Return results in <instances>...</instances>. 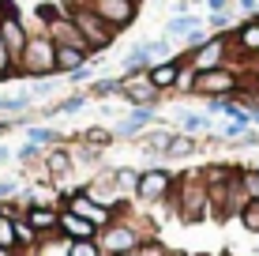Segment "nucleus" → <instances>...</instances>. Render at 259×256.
<instances>
[{
	"label": "nucleus",
	"mask_w": 259,
	"mask_h": 256,
	"mask_svg": "<svg viewBox=\"0 0 259 256\" xmlns=\"http://www.w3.org/2000/svg\"><path fill=\"white\" fill-rule=\"evenodd\" d=\"M150 64H154V57H150L147 42L132 46V49H128V57H124V72H132V68H150Z\"/></svg>",
	"instance_id": "obj_26"
},
{
	"label": "nucleus",
	"mask_w": 259,
	"mask_h": 256,
	"mask_svg": "<svg viewBox=\"0 0 259 256\" xmlns=\"http://www.w3.org/2000/svg\"><path fill=\"white\" fill-rule=\"evenodd\" d=\"M34 91H38V94H49V91H53V79H41V83L34 87Z\"/></svg>",
	"instance_id": "obj_44"
},
{
	"label": "nucleus",
	"mask_w": 259,
	"mask_h": 256,
	"mask_svg": "<svg viewBox=\"0 0 259 256\" xmlns=\"http://www.w3.org/2000/svg\"><path fill=\"white\" fill-rule=\"evenodd\" d=\"M184 64H188V57H184V53L150 64V83H154L162 94H165V91H177V79H181V68H184Z\"/></svg>",
	"instance_id": "obj_14"
},
{
	"label": "nucleus",
	"mask_w": 259,
	"mask_h": 256,
	"mask_svg": "<svg viewBox=\"0 0 259 256\" xmlns=\"http://www.w3.org/2000/svg\"><path fill=\"white\" fill-rule=\"evenodd\" d=\"M177 192V177L165 170V166H154V170H143L139 173V185H136V200L147 207L154 204H165V200H173Z\"/></svg>",
	"instance_id": "obj_6"
},
{
	"label": "nucleus",
	"mask_w": 259,
	"mask_h": 256,
	"mask_svg": "<svg viewBox=\"0 0 259 256\" xmlns=\"http://www.w3.org/2000/svg\"><path fill=\"white\" fill-rule=\"evenodd\" d=\"M98 19H105L113 30H128L139 15V0H87Z\"/></svg>",
	"instance_id": "obj_11"
},
{
	"label": "nucleus",
	"mask_w": 259,
	"mask_h": 256,
	"mask_svg": "<svg viewBox=\"0 0 259 256\" xmlns=\"http://www.w3.org/2000/svg\"><path fill=\"white\" fill-rule=\"evenodd\" d=\"M188 57V68H195V72H210V68H226L229 57H233V42H229V34H210L207 42H203L199 49L184 53ZM233 68V64H229Z\"/></svg>",
	"instance_id": "obj_7"
},
{
	"label": "nucleus",
	"mask_w": 259,
	"mask_h": 256,
	"mask_svg": "<svg viewBox=\"0 0 259 256\" xmlns=\"http://www.w3.org/2000/svg\"><path fill=\"white\" fill-rule=\"evenodd\" d=\"M177 215L184 223H203L210 215V192L203 170H188L184 177H177Z\"/></svg>",
	"instance_id": "obj_1"
},
{
	"label": "nucleus",
	"mask_w": 259,
	"mask_h": 256,
	"mask_svg": "<svg viewBox=\"0 0 259 256\" xmlns=\"http://www.w3.org/2000/svg\"><path fill=\"white\" fill-rule=\"evenodd\" d=\"M154 121H158L154 105H136V109L128 113V121H120V125H117L113 136H117V139H132V136H139V132H147Z\"/></svg>",
	"instance_id": "obj_17"
},
{
	"label": "nucleus",
	"mask_w": 259,
	"mask_h": 256,
	"mask_svg": "<svg viewBox=\"0 0 259 256\" xmlns=\"http://www.w3.org/2000/svg\"><path fill=\"white\" fill-rule=\"evenodd\" d=\"M203 4H207V12H233L229 0H203Z\"/></svg>",
	"instance_id": "obj_42"
},
{
	"label": "nucleus",
	"mask_w": 259,
	"mask_h": 256,
	"mask_svg": "<svg viewBox=\"0 0 259 256\" xmlns=\"http://www.w3.org/2000/svg\"><path fill=\"white\" fill-rule=\"evenodd\" d=\"M60 234L68 237V241H94L98 234V226L94 223H87V218H79L75 211H68V207H60Z\"/></svg>",
	"instance_id": "obj_16"
},
{
	"label": "nucleus",
	"mask_w": 259,
	"mask_h": 256,
	"mask_svg": "<svg viewBox=\"0 0 259 256\" xmlns=\"http://www.w3.org/2000/svg\"><path fill=\"white\" fill-rule=\"evenodd\" d=\"M109 94H120V76L94 79V83L87 87V98H109Z\"/></svg>",
	"instance_id": "obj_25"
},
{
	"label": "nucleus",
	"mask_w": 259,
	"mask_h": 256,
	"mask_svg": "<svg viewBox=\"0 0 259 256\" xmlns=\"http://www.w3.org/2000/svg\"><path fill=\"white\" fill-rule=\"evenodd\" d=\"M46 34L53 38V46H75V49H87V38L79 34V26H75V19L71 15H57V19H49L46 23ZM91 53V49H87ZM94 57V53H91Z\"/></svg>",
	"instance_id": "obj_13"
},
{
	"label": "nucleus",
	"mask_w": 259,
	"mask_h": 256,
	"mask_svg": "<svg viewBox=\"0 0 259 256\" xmlns=\"http://www.w3.org/2000/svg\"><path fill=\"white\" fill-rule=\"evenodd\" d=\"M68 79H71V83H91V79H94V64H83V68H75V72H71Z\"/></svg>",
	"instance_id": "obj_38"
},
{
	"label": "nucleus",
	"mask_w": 259,
	"mask_h": 256,
	"mask_svg": "<svg viewBox=\"0 0 259 256\" xmlns=\"http://www.w3.org/2000/svg\"><path fill=\"white\" fill-rule=\"evenodd\" d=\"M0 245L4 249H19V241H15V218H0Z\"/></svg>",
	"instance_id": "obj_34"
},
{
	"label": "nucleus",
	"mask_w": 259,
	"mask_h": 256,
	"mask_svg": "<svg viewBox=\"0 0 259 256\" xmlns=\"http://www.w3.org/2000/svg\"><path fill=\"white\" fill-rule=\"evenodd\" d=\"M0 38H4L8 53L15 57V68H19V57L26 49V42H30V30H26L19 8H15V0H0Z\"/></svg>",
	"instance_id": "obj_8"
},
{
	"label": "nucleus",
	"mask_w": 259,
	"mask_h": 256,
	"mask_svg": "<svg viewBox=\"0 0 259 256\" xmlns=\"http://www.w3.org/2000/svg\"><path fill=\"white\" fill-rule=\"evenodd\" d=\"M49 76H57V46L41 30V34H30L19 57V79H49Z\"/></svg>",
	"instance_id": "obj_2"
},
{
	"label": "nucleus",
	"mask_w": 259,
	"mask_h": 256,
	"mask_svg": "<svg viewBox=\"0 0 259 256\" xmlns=\"http://www.w3.org/2000/svg\"><path fill=\"white\" fill-rule=\"evenodd\" d=\"M68 256H105V252L94 237V241H68Z\"/></svg>",
	"instance_id": "obj_32"
},
{
	"label": "nucleus",
	"mask_w": 259,
	"mask_h": 256,
	"mask_svg": "<svg viewBox=\"0 0 259 256\" xmlns=\"http://www.w3.org/2000/svg\"><path fill=\"white\" fill-rule=\"evenodd\" d=\"M46 170L53 181H64L71 170H75V158H71V151H64V147H49L46 151Z\"/></svg>",
	"instance_id": "obj_19"
},
{
	"label": "nucleus",
	"mask_w": 259,
	"mask_h": 256,
	"mask_svg": "<svg viewBox=\"0 0 259 256\" xmlns=\"http://www.w3.org/2000/svg\"><path fill=\"white\" fill-rule=\"evenodd\" d=\"M147 241V234L139 230L132 218H113L109 226H105L102 234H98V245H102L105 256H120V252H132L139 249V245Z\"/></svg>",
	"instance_id": "obj_5"
},
{
	"label": "nucleus",
	"mask_w": 259,
	"mask_h": 256,
	"mask_svg": "<svg viewBox=\"0 0 259 256\" xmlns=\"http://www.w3.org/2000/svg\"><path fill=\"white\" fill-rule=\"evenodd\" d=\"M8 158H12V151H8V147H4V143H0V166H4V162H8Z\"/></svg>",
	"instance_id": "obj_45"
},
{
	"label": "nucleus",
	"mask_w": 259,
	"mask_h": 256,
	"mask_svg": "<svg viewBox=\"0 0 259 256\" xmlns=\"http://www.w3.org/2000/svg\"><path fill=\"white\" fill-rule=\"evenodd\" d=\"M15 192H19V185H15V181H0V200H12Z\"/></svg>",
	"instance_id": "obj_43"
},
{
	"label": "nucleus",
	"mask_w": 259,
	"mask_h": 256,
	"mask_svg": "<svg viewBox=\"0 0 259 256\" xmlns=\"http://www.w3.org/2000/svg\"><path fill=\"white\" fill-rule=\"evenodd\" d=\"M203 19L199 15H173V19L165 23V38H188L192 30H199Z\"/></svg>",
	"instance_id": "obj_22"
},
{
	"label": "nucleus",
	"mask_w": 259,
	"mask_h": 256,
	"mask_svg": "<svg viewBox=\"0 0 259 256\" xmlns=\"http://www.w3.org/2000/svg\"><path fill=\"white\" fill-rule=\"evenodd\" d=\"M91 64V53L75 46H57V76H71L75 68Z\"/></svg>",
	"instance_id": "obj_18"
},
{
	"label": "nucleus",
	"mask_w": 259,
	"mask_h": 256,
	"mask_svg": "<svg viewBox=\"0 0 259 256\" xmlns=\"http://www.w3.org/2000/svg\"><path fill=\"white\" fill-rule=\"evenodd\" d=\"M15 241H19V249H34V245L41 241V234H38V230H34V226L19 215V218H15Z\"/></svg>",
	"instance_id": "obj_28"
},
{
	"label": "nucleus",
	"mask_w": 259,
	"mask_h": 256,
	"mask_svg": "<svg viewBox=\"0 0 259 256\" xmlns=\"http://www.w3.org/2000/svg\"><path fill=\"white\" fill-rule=\"evenodd\" d=\"M0 256H12V249H4V245H0Z\"/></svg>",
	"instance_id": "obj_47"
},
{
	"label": "nucleus",
	"mask_w": 259,
	"mask_h": 256,
	"mask_svg": "<svg viewBox=\"0 0 259 256\" xmlns=\"http://www.w3.org/2000/svg\"><path fill=\"white\" fill-rule=\"evenodd\" d=\"M240 87V68H210V72H195L192 94L195 98H233Z\"/></svg>",
	"instance_id": "obj_3"
},
{
	"label": "nucleus",
	"mask_w": 259,
	"mask_h": 256,
	"mask_svg": "<svg viewBox=\"0 0 259 256\" xmlns=\"http://www.w3.org/2000/svg\"><path fill=\"white\" fill-rule=\"evenodd\" d=\"M120 256H139V249H132V252H120Z\"/></svg>",
	"instance_id": "obj_48"
},
{
	"label": "nucleus",
	"mask_w": 259,
	"mask_h": 256,
	"mask_svg": "<svg viewBox=\"0 0 259 256\" xmlns=\"http://www.w3.org/2000/svg\"><path fill=\"white\" fill-rule=\"evenodd\" d=\"M23 218H26V223H30L41 237H46V234H60V211H57V204H30Z\"/></svg>",
	"instance_id": "obj_15"
},
{
	"label": "nucleus",
	"mask_w": 259,
	"mask_h": 256,
	"mask_svg": "<svg viewBox=\"0 0 259 256\" xmlns=\"http://www.w3.org/2000/svg\"><path fill=\"white\" fill-rule=\"evenodd\" d=\"M120 98H128L132 105H158L162 91L150 83V68H132V72H120Z\"/></svg>",
	"instance_id": "obj_9"
},
{
	"label": "nucleus",
	"mask_w": 259,
	"mask_h": 256,
	"mask_svg": "<svg viewBox=\"0 0 259 256\" xmlns=\"http://www.w3.org/2000/svg\"><path fill=\"white\" fill-rule=\"evenodd\" d=\"M64 207H68V211H75V215H79V218H87V223H94L98 230H105V226L117 218V211H109L105 204H98V200H94L87 189L68 192V196H64Z\"/></svg>",
	"instance_id": "obj_10"
},
{
	"label": "nucleus",
	"mask_w": 259,
	"mask_h": 256,
	"mask_svg": "<svg viewBox=\"0 0 259 256\" xmlns=\"http://www.w3.org/2000/svg\"><path fill=\"white\" fill-rule=\"evenodd\" d=\"M177 125H181L184 136H199V132H210L214 121L210 113H192V109H177Z\"/></svg>",
	"instance_id": "obj_20"
},
{
	"label": "nucleus",
	"mask_w": 259,
	"mask_h": 256,
	"mask_svg": "<svg viewBox=\"0 0 259 256\" xmlns=\"http://www.w3.org/2000/svg\"><path fill=\"white\" fill-rule=\"evenodd\" d=\"M195 256H207V252H195Z\"/></svg>",
	"instance_id": "obj_50"
},
{
	"label": "nucleus",
	"mask_w": 259,
	"mask_h": 256,
	"mask_svg": "<svg viewBox=\"0 0 259 256\" xmlns=\"http://www.w3.org/2000/svg\"><path fill=\"white\" fill-rule=\"evenodd\" d=\"M210 34H214V30H203V26H199V30H192V34H188V38H184V46H188V49H184V53H192V49H199V46H203V42H207V38H210Z\"/></svg>",
	"instance_id": "obj_37"
},
{
	"label": "nucleus",
	"mask_w": 259,
	"mask_h": 256,
	"mask_svg": "<svg viewBox=\"0 0 259 256\" xmlns=\"http://www.w3.org/2000/svg\"><path fill=\"white\" fill-rule=\"evenodd\" d=\"M87 105V94H75V98H64V102H57V105H49L46 113H79Z\"/></svg>",
	"instance_id": "obj_35"
},
{
	"label": "nucleus",
	"mask_w": 259,
	"mask_h": 256,
	"mask_svg": "<svg viewBox=\"0 0 259 256\" xmlns=\"http://www.w3.org/2000/svg\"><path fill=\"white\" fill-rule=\"evenodd\" d=\"M233 143H237V147H259V132H255V128H248L240 139H233Z\"/></svg>",
	"instance_id": "obj_41"
},
{
	"label": "nucleus",
	"mask_w": 259,
	"mask_h": 256,
	"mask_svg": "<svg viewBox=\"0 0 259 256\" xmlns=\"http://www.w3.org/2000/svg\"><path fill=\"white\" fill-rule=\"evenodd\" d=\"M19 158H23V162H34V158H41V147L38 143H23L19 147Z\"/></svg>",
	"instance_id": "obj_39"
},
{
	"label": "nucleus",
	"mask_w": 259,
	"mask_h": 256,
	"mask_svg": "<svg viewBox=\"0 0 259 256\" xmlns=\"http://www.w3.org/2000/svg\"><path fill=\"white\" fill-rule=\"evenodd\" d=\"M195 151H199L195 136H184V132H177L173 143H169V151H165V158H188V155H195Z\"/></svg>",
	"instance_id": "obj_24"
},
{
	"label": "nucleus",
	"mask_w": 259,
	"mask_h": 256,
	"mask_svg": "<svg viewBox=\"0 0 259 256\" xmlns=\"http://www.w3.org/2000/svg\"><path fill=\"white\" fill-rule=\"evenodd\" d=\"M248 113H252V125H259V105H252Z\"/></svg>",
	"instance_id": "obj_46"
},
{
	"label": "nucleus",
	"mask_w": 259,
	"mask_h": 256,
	"mask_svg": "<svg viewBox=\"0 0 259 256\" xmlns=\"http://www.w3.org/2000/svg\"><path fill=\"white\" fill-rule=\"evenodd\" d=\"M177 132L169 128H154V132H143V155H165L169 143H173Z\"/></svg>",
	"instance_id": "obj_21"
},
{
	"label": "nucleus",
	"mask_w": 259,
	"mask_h": 256,
	"mask_svg": "<svg viewBox=\"0 0 259 256\" xmlns=\"http://www.w3.org/2000/svg\"><path fill=\"white\" fill-rule=\"evenodd\" d=\"M4 79H19V68H15V57L8 53L4 38H0V83H4Z\"/></svg>",
	"instance_id": "obj_31"
},
{
	"label": "nucleus",
	"mask_w": 259,
	"mask_h": 256,
	"mask_svg": "<svg viewBox=\"0 0 259 256\" xmlns=\"http://www.w3.org/2000/svg\"><path fill=\"white\" fill-rule=\"evenodd\" d=\"M79 139H83L87 147H98V151H102V147H109V143H113V139H117V136H113L109 128H87V132H83V136H79Z\"/></svg>",
	"instance_id": "obj_29"
},
{
	"label": "nucleus",
	"mask_w": 259,
	"mask_h": 256,
	"mask_svg": "<svg viewBox=\"0 0 259 256\" xmlns=\"http://www.w3.org/2000/svg\"><path fill=\"white\" fill-rule=\"evenodd\" d=\"M26 143H38V147H57V143H60V136H57V128L30 125V128H26Z\"/></svg>",
	"instance_id": "obj_27"
},
{
	"label": "nucleus",
	"mask_w": 259,
	"mask_h": 256,
	"mask_svg": "<svg viewBox=\"0 0 259 256\" xmlns=\"http://www.w3.org/2000/svg\"><path fill=\"white\" fill-rule=\"evenodd\" d=\"M252 76H255V79H259V64H252Z\"/></svg>",
	"instance_id": "obj_49"
},
{
	"label": "nucleus",
	"mask_w": 259,
	"mask_h": 256,
	"mask_svg": "<svg viewBox=\"0 0 259 256\" xmlns=\"http://www.w3.org/2000/svg\"><path fill=\"white\" fill-rule=\"evenodd\" d=\"M139 173H143V170H132V166H117V170H113V185L120 189V196H124V192H132V196H136Z\"/></svg>",
	"instance_id": "obj_23"
},
{
	"label": "nucleus",
	"mask_w": 259,
	"mask_h": 256,
	"mask_svg": "<svg viewBox=\"0 0 259 256\" xmlns=\"http://www.w3.org/2000/svg\"><path fill=\"white\" fill-rule=\"evenodd\" d=\"M207 23H210V30L229 34V30H233V12H210V15H207Z\"/></svg>",
	"instance_id": "obj_33"
},
{
	"label": "nucleus",
	"mask_w": 259,
	"mask_h": 256,
	"mask_svg": "<svg viewBox=\"0 0 259 256\" xmlns=\"http://www.w3.org/2000/svg\"><path fill=\"white\" fill-rule=\"evenodd\" d=\"M229 42H233V57L237 60H259V15H248L244 23H237L233 30H229ZM233 57H229V64H233Z\"/></svg>",
	"instance_id": "obj_12"
},
{
	"label": "nucleus",
	"mask_w": 259,
	"mask_h": 256,
	"mask_svg": "<svg viewBox=\"0 0 259 256\" xmlns=\"http://www.w3.org/2000/svg\"><path fill=\"white\" fill-rule=\"evenodd\" d=\"M237 218H240V226H244L248 234H259V200H248Z\"/></svg>",
	"instance_id": "obj_30"
},
{
	"label": "nucleus",
	"mask_w": 259,
	"mask_h": 256,
	"mask_svg": "<svg viewBox=\"0 0 259 256\" xmlns=\"http://www.w3.org/2000/svg\"><path fill=\"white\" fill-rule=\"evenodd\" d=\"M139 256H173V252H169V245H162L158 237H147V241L139 245Z\"/></svg>",
	"instance_id": "obj_36"
},
{
	"label": "nucleus",
	"mask_w": 259,
	"mask_h": 256,
	"mask_svg": "<svg viewBox=\"0 0 259 256\" xmlns=\"http://www.w3.org/2000/svg\"><path fill=\"white\" fill-rule=\"evenodd\" d=\"M237 12H244V19H248V15H259V0H237Z\"/></svg>",
	"instance_id": "obj_40"
},
{
	"label": "nucleus",
	"mask_w": 259,
	"mask_h": 256,
	"mask_svg": "<svg viewBox=\"0 0 259 256\" xmlns=\"http://www.w3.org/2000/svg\"><path fill=\"white\" fill-rule=\"evenodd\" d=\"M71 19H75V26H79V34L87 38V49L91 53H105L117 42V30H113L105 19H98V15L91 12V4H79V8H71Z\"/></svg>",
	"instance_id": "obj_4"
}]
</instances>
